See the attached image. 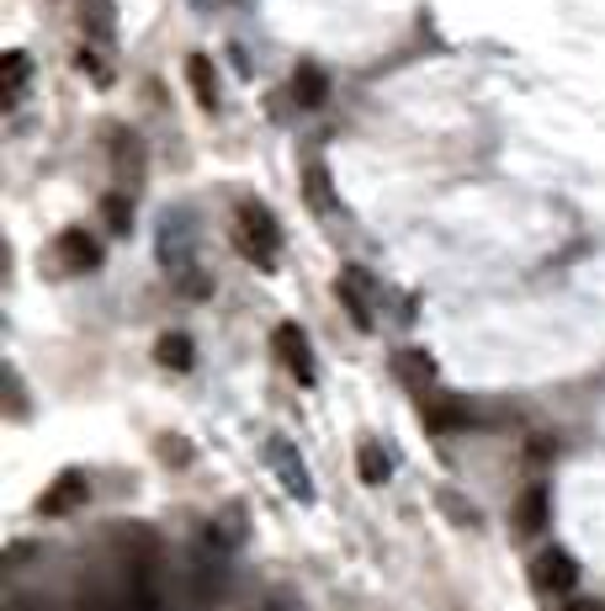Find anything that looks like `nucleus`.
I'll use <instances>...</instances> for the list:
<instances>
[{
    "label": "nucleus",
    "instance_id": "1",
    "mask_svg": "<svg viewBox=\"0 0 605 611\" xmlns=\"http://www.w3.org/2000/svg\"><path fill=\"white\" fill-rule=\"evenodd\" d=\"M234 250H240L244 261H255L261 272L277 266V255H282V224L271 218V207L266 203L234 207Z\"/></svg>",
    "mask_w": 605,
    "mask_h": 611
},
{
    "label": "nucleus",
    "instance_id": "2",
    "mask_svg": "<svg viewBox=\"0 0 605 611\" xmlns=\"http://www.w3.org/2000/svg\"><path fill=\"white\" fill-rule=\"evenodd\" d=\"M531 590H542L547 601H573V590H579V564H573V553H568V548H542V553L531 559Z\"/></svg>",
    "mask_w": 605,
    "mask_h": 611
},
{
    "label": "nucleus",
    "instance_id": "3",
    "mask_svg": "<svg viewBox=\"0 0 605 611\" xmlns=\"http://www.w3.org/2000/svg\"><path fill=\"white\" fill-rule=\"evenodd\" d=\"M244 527H250V522H244L240 505L218 511L197 537V564H229V559H234V548L244 542Z\"/></svg>",
    "mask_w": 605,
    "mask_h": 611
},
{
    "label": "nucleus",
    "instance_id": "4",
    "mask_svg": "<svg viewBox=\"0 0 605 611\" xmlns=\"http://www.w3.org/2000/svg\"><path fill=\"white\" fill-rule=\"evenodd\" d=\"M335 298L346 303V314L356 320V330H377V298H372V277L362 266H346L335 277Z\"/></svg>",
    "mask_w": 605,
    "mask_h": 611
},
{
    "label": "nucleus",
    "instance_id": "5",
    "mask_svg": "<svg viewBox=\"0 0 605 611\" xmlns=\"http://www.w3.org/2000/svg\"><path fill=\"white\" fill-rule=\"evenodd\" d=\"M271 351H277V362H282L298 383H314V378H319V367H314V346H308V335H303L298 325L271 330Z\"/></svg>",
    "mask_w": 605,
    "mask_h": 611
},
{
    "label": "nucleus",
    "instance_id": "6",
    "mask_svg": "<svg viewBox=\"0 0 605 611\" xmlns=\"http://www.w3.org/2000/svg\"><path fill=\"white\" fill-rule=\"evenodd\" d=\"M53 266H59V272H70V277L96 272V266H101V244H96V235H85V229H64V235L53 240Z\"/></svg>",
    "mask_w": 605,
    "mask_h": 611
},
{
    "label": "nucleus",
    "instance_id": "7",
    "mask_svg": "<svg viewBox=\"0 0 605 611\" xmlns=\"http://www.w3.org/2000/svg\"><path fill=\"white\" fill-rule=\"evenodd\" d=\"M85 500H90V479H85V468H64V474L38 494V511L43 516H70V511L85 505Z\"/></svg>",
    "mask_w": 605,
    "mask_h": 611
},
{
    "label": "nucleus",
    "instance_id": "8",
    "mask_svg": "<svg viewBox=\"0 0 605 611\" xmlns=\"http://www.w3.org/2000/svg\"><path fill=\"white\" fill-rule=\"evenodd\" d=\"M547 522H553V494H547V484H525L521 500H516V531L521 537H542Z\"/></svg>",
    "mask_w": 605,
    "mask_h": 611
},
{
    "label": "nucleus",
    "instance_id": "9",
    "mask_svg": "<svg viewBox=\"0 0 605 611\" xmlns=\"http://www.w3.org/2000/svg\"><path fill=\"white\" fill-rule=\"evenodd\" d=\"M160 261H165V272L170 277H186L197 261H192V235H186V218H165V229H160Z\"/></svg>",
    "mask_w": 605,
    "mask_h": 611
},
{
    "label": "nucleus",
    "instance_id": "10",
    "mask_svg": "<svg viewBox=\"0 0 605 611\" xmlns=\"http://www.w3.org/2000/svg\"><path fill=\"white\" fill-rule=\"evenodd\" d=\"M271 463H277V479L287 484V494H298V500H314V479H308V468H303V457L287 447L282 436L271 442Z\"/></svg>",
    "mask_w": 605,
    "mask_h": 611
},
{
    "label": "nucleus",
    "instance_id": "11",
    "mask_svg": "<svg viewBox=\"0 0 605 611\" xmlns=\"http://www.w3.org/2000/svg\"><path fill=\"white\" fill-rule=\"evenodd\" d=\"M420 415H425V431H436V436L473 426V409L462 405V399H425V405H420Z\"/></svg>",
    "mask_w": 605,
    "mask_h": 611
},
{
    "label": "nucleus",
    "instance_id": "12",
    "mask_svg": "<svg viewBox=\"0 0 605 611\" xmlns=\"http://www.w3.org/2000/svg\"><path fill=\"white\" fill-rule=\"evenodd\" d=\"M155 362L170 367V372H192V362H197V346H192V335H181V330H165L160 340H155Z\"/></svg>",
    "mask_w": 605,
    "mask_h": 611
},
{
    "label": "nucleus",
    "instance_id": "13",
    "mask_svg": "<svg viewBox=\"0 0 605 611\" xmlns=\"http://www.w3.org/2000/svg\"><path fill=\"white\" fill-rule=\"evenodd\" d=\"M292 96H298L303 112H319L324 101H329V75H324L319 64H303V70L292 75Z\"/></svg>",
    "mask_w": 605,
    "mask_h": 611
},
{
    "label": "nucleus",
    "instance_id": "14",
    "mask_svg": "<svg viewBox=\"0 0 605 611\" xmlns=\"http://www.w3.org/2000/svg\"><path fill=\"white\" fill-rule=\"evenodd\" d=\"M0 70H5V107L16 112L22 96H27V81H33V59H27L22 48H11V53L0 59Z\"/></svg>",
    "mask_w": 605,
    "mask_h": 611
},
{
    "label": "nucleus",
    "instance_id": "15",
    "mask_svg": "<svg viewBox=\"0 0 605 611\" xmlns=\"http://www.w3.org/2000/svg\"><path fill=\"white\" fill-rule=\"evenodd\" d=\"M356 474H362V484H388V474H394L388 447H377V442L366 436L362 447H356Z\"/></svg>",
    "mask_w": 605,
    "mask_h": 611
},
{
    "label": "nucleus",
    "instance_id": "16",
    "mask_svg": "<svg viewBox=\"0 0 605 611\" xmlns=\"http://www.w3.org/2000/svg\"><path fill=\"white\" fill-rule=\"evenodd\" d=\"M303 197H308V207H314L319 218H329V213H335V187H329V170H324L319 160L303 170Z\"/></svg>",
    "mask_w": 605,
    "mask_h": 611
},
{
    "label": "nucleus",
    "instance_id": "17",
    "mask_svg": "<svg viewBox=\"0 0 605 611\" xmlns=\"http://www.w3.org/2000/svg\"><path fill=\"white\" fill-rule=\"evenodd\" d=\"M399 378L409 383V388H431L436 383V357L431 351H399Z\"/></svg>",
    "mask_w": 605,
    "mask_h": 611
},
{
    "label": "nucleus",
    "instance_id": "18",
    "mask_svg": "<svg viewBox=\"0 0 605 611\" xmlns=\"http://www.w3.org/2000/svg\"><path fill=\"white\" fill-rule=\"evenodd\" d=\"M186 75H192V91H197L202 112H213V107H218V75H213V59L192 53V59H186Z\"/></svg>",
    "mask_w": 605,
    "mask_h": 611
},
{
    "label": "nucleus",
    "instance_id": "19",
    "mask_svg": "<svg viewBox=\"0 0 605 611\" xmlns=\"http://www.w3.org/2000/svg\"><path fill=\"white\" fill-rule=\"evenodd\" d=\"M101 224H107L112 235H128V229H133V203H128V192H107V197H101Z\"/></svg>",
    "mask_w": 605,
    "mask_h": 611
},
{
    "label": "nucleus",
    "instance_id": "20",
    "mask_svg": "<svg viewBox=\"0 0 605 611\" xmlns=\"http://www.w3.org/2000/svg\"><path fill=\"white\" fill-rule=\"evenodd\" d=\"M75 70H81V75H90L96 85H112V70L101 64V53H96V48H81V53H75Z\"/></svg>",
    "mask_w": 605,
    "mask_h": 611
},
{
    "label": "nucleus",
    "instance_id": "21",
    "mask_svg": "<svg viewBox=\"0 0 605 611\" xmlns=\"http://www.w3.org/2000/svg\"><path fill=\"white\" fill-rule=\"evenodd\" d=\"M155 447H160V457H176V463H170V468H186V457H192V447H186V442H181V436H160V442H155Z\"/></svg>",
    "mask_w": 605,
    "mask_h": 611
},
{
    "label": "nucleus",
    "instance_id": "22",
    "mask_svg": "<svg viewBox=\"0 0 605 611\" xmlns=\"http://www.w3.org/2000/svg\"><path fill=\"white\" fill-rule=\"evenodd\" d=\"M441 505H446V516H451V522H468V527L479 522V511H462L468 500H462V494H451V489H446V494H441Z\"/></svg>",
    "mask_w": 605,
    "mask_h": 611
},
{
    "label": "nucleus",
    "instance_id": "23",
    "mask_svg": "<svg viewBox=\"0 0 605 611\" xmlns=\"http://www.w3.org/2000/svg\"><path fill=\"white\" fill-rule=\"evenodd\" d=\"M564 611H605L601 601H590V596H573V601H564Z\"/></svg>",
    "mask_w": 605,
    "mask_h": 611
}]
</instances>
